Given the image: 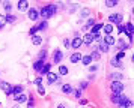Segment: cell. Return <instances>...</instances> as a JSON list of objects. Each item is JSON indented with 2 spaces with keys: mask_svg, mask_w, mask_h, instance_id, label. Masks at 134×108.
Here are the masks:
<instances>
[{
  "mask_svg": "<svg viewBox=\"0 0 134 108\" xmlns=\"http://www.w3.org/2000/svg\"><path fill=\"white\" fill-rule=\"evenodd\" d=\"M83 44V41H81V36L79 35V33H75V38H74L72 41H71V48H80V45Z\"/></svg>",
  "mask_w": 134,
  "mask_h": 108,
  "instance_id": "obj_5",
  "label": "cell"
},
{
  "mask_svg": "<svg viewBox=\"0 0 134 108\" xmlns=\"http://www.w3.org/2000/svg\"><path fill=\"white\" fill-rule=\"evenodd\" d=\"M122 20H124V15H122V14H111L109 17V21L113 23V26H115V24H118V26L122 24Z\"/></svg>",
  "mask_w": 134,
  "mask_h": 108,
  "instance_id": "obj_3",
  "label": "cell"
},
{
  "mask_svg": "<svg viewBox=\"0 0 134 108\" xmlns=\"http://www.w3.org/2000/svg\"><path fill=\"white\" fill-rule=\"evenodd\" d=\"M45 65V62L44 60H36L35 63H33V69L36 72H41V69H42V66Z\"/></svg>",
  "mask_w": 134,
  "mask_h": 108,
  "instance_id": "obj_14",
  "label": "cell"
},
{
  "mask_svg": "<svg viewBox=\"0 0 134 108\" xmlns=\"http://www.w3.org/2000/svg\"><path fill=\"white\" fill-rule=\"evenodd\" d=\"M0 89L3 90L6 95L11 96V90H12V87H11V84L9 83H5V81H0Z\"/></svg>",
  "mask_w": 134,
  "mask_h": 108,
  "instance_id": "obj_7",
  "label": "cell"
},
{
  "mask_svg": "<svg viewBox=\"0 0 134 108\" xmlns=\"http://www.w3.org/2000/svg\"><path fill=\"white\" fill-rule=\"evenodd\" d=\"M118 108H124V107H121V105H119V107H118Z\"/></svg>",
  "mask_w": 134,
  "mask_h": 108,
  "instance_id": "obj_49",
  "label": "cell"
},
{
  "mask_svg": "<svg viewBox=\"0 0 134 108\" xmlns=\"http://www.w3.org/2000/svg\"><path fill=\"white\" fill-rule=\"evenodd\" d=\"M87 104V99H80V105H86Z\"/></svg>",
  "mask_w": 134,
  "mask_h": 108,
  "instance_id": "obj_46",
  "label": "cell"
},
{
  "mask_svg": "<svg viewBox=\"0 0 134 108\" xmlns=\"http://www.w3.org/2000/svg\"><path fill=\"white\" fill-rule=\"evenodd\" d=\"M81 41H83V44H86V45H91L92 42H93V35H91V33H86V35L81 38Z\"/></svg>",
  "mask_w": 134,
  "mask_h": 108,
  "instance_id": "obj_12",
  "label": "cell"
},
{
  "mask_svg": "<svg viewBox=\"0 0 134 108\" xmlns=\"http://www.w3.org/2000/svg\"><path fill=\"white\" fill-rule=\"evenodd\" d=\"M62 92L66 93V95L72 93V87H71V84H63V86H62Z\"/></svg>",
  "mask_w": 134,
  "mask_h": 108,
  "instance_id": "obj_26",
  "label": "cell"
},
{
  "mask_svg": "<svg viewBox=\"0 0 134 108\" xmlns=\"http://www.w3.org/2000/svg\"><path fill=\"white\" fill-rule=\"evenodd\" d=\"M104 44H105L107 47H111V45H115L116 44V39L111 35H105L104 36Z\"/></svg>",
  "mask_w": 134,
  "mask_h": 108,
  "instance_id": "obj_8",
  "label": "cell"
},
{
  "mask_svg": "<svg viewBox=\"0 0 134 108\" xmlns=\"http://www.w3.org/2000/svg\"><path fill=\"white\" fill-rule=\"evenodd\" d=\"M93 41L101 42V35H99V33H95V35H93Z\"/></svg>",
  "mask_w": 134,
  "mask_h": 108,
  "instance_id": "obj_42",
  "label": "cell"
},
{
  "mask_svg": "<svg viewBox=\"0 0 134 108\" xmlns=\"http://www.w3.org/2000/svg\"><path fill=\"white\" fill-rule=\"evenodd\" d=\"M97 51H98V53H107V51H109V47H107L104 42H99V45H98Z\"/></svg>",
  "mask_w": 134,
  "mask_h": 108,
  "instance_id": "obj_21",
  "label": "cell"
},
{
  "mask_svg": "<svg viewBox=\"0 0 134 108\" xmlns=\"http://www.w3.org/2000/svg\"><path fill=\"white\" fill-rule=\"evenodd\" d=\"M17 8H18V11H21V12L27 11V9H29V2H27V0H20Z\"/></svg>",
  "mask_w": 134,
  "mask_h": 108,
  "instance_id": "obj_9",
  "label": "cell"
},
{
  "mask_svg": "<svg viewBox=\"0 0 134 108\" xmlns=\"http://www.w3.org/2000/svg\"><path fill=\"white\" fill-rule=\"evenodd\" d=\"M127 48H130V45H128V44H125L124 41L119 42V48H118L119 51H124V53H125V50H127Z\"/></svg>",
  "mask_w": 134,
  "mask_h": 108,
  "instance_id": "obj_30",
  "label": "cell"
},
{
  "mask_svg": "<svg viewBox=\"0 0 134 108\" xmlns=\"http://www.w3.org/2000/svg\"><path fill=\"white\" fill-rule=\"evenodd\" d=\"M81 57H83V56H81L79 51H77V53H72L71 57H69V62H71V63H79V62H81Z\"/></svg>",
  "mask_w": 134,
  "mask_h": 108,
  "instance_id": "obj_11",
  "label": "cell"
},
{
  "mask_svg": "<svg viewBox=\"0 0 134 108\" xmlns=\"http://www.w3.org/2000/svg\"><path fill=\"white\" fill-rule=\"evenodd\" d=\"M103 30H104L105 35H111V32H113V24H104Z\"/></svg>",
  "mask_w": 134,
  "mask_h": 108,
  "instance_id": "obj_22",
  "label": "cell"
},
{
  "mask_svg": "<svg viewBox=\"0 0 134 108\" xmlns=\"http://www.w3.org/2000/svg\"><path fill=\"white\" fill-rule=\"evenodd\" d=\"M21 93H23V87L21 86H14L12 90H11V95H14V96L21 95Z\"/></svg>",
  "mask_w": 134,
  "mask_h": 108,
  "instance_id": "obj_18",
  "label": "cell"
},
{
  "mask_svg": "<svg viewBox=\"0 0 134 108\" xmlns=\"http://www.w3.org/2000/svg\"><path fill=\"white\" fill-rule=\"evenodd\" d=\"M45 29H47V21H41L36 26V30H45Z\"/></svg>",
  "mask_w": 134,
  "mask_h": 108,
  "instance_id": "obj_31",
  "label": "cell"
},
{
  "mask_svg": "<svg viewBox=\"0 0 134 108\" xmlns=\"http://www.w3.org/2000/svg\"><path fill=\"white\" fill-rule=\"evenodd\" d=\"M110 78L113 80V81H122L124 80V74H119V72H115V74H111Z\"/></svg>",
  "mask_w": 134,
  "mask_h": 108,
  "instance_id": "obj_19",
  "label": "cell"
},
{
  "mask_svg": "<svg viewBox=\"0 0 134 108\" xmlns=\"http://www.w3.org/2000/svg\"><path fill=\"white\" fill-rule=\"evenodd\" d=\"M116 60H119V62H121L122 59H125V53H124V51H119V53L116 54V57H115Z\"/></svg>",
  "mask_w": 134,
  "mask_h": 108,
  "instance_id": "obj_34",
  "label": "cell"
},
{
  "mask_svg": "<svg viewBox=\"0 0 134 108\" xmlns=\"http://www.w3.org/2000/svg\"><path fill=\"white\" fill-rule=\"evenodd\" d=\"M110 65L113 66V68H124V63L122 62H119V60H116V59H113V60H110Z\"/></svg>",
  "mask_w": 134,
  "mask_h": 108,
  "instance_id": "obj_24",
  "label": "cell"
},
{
  "mask_svg": "<svg viewBox=\"0 0 134 108\" xmlns=\"http://www.w3.org/2000/svg\"><path fill=\"white\" fill-rule=\"evenodd\" d=\"M45 50H42V51H41V53H39V60H44V57H45Z\"/></svg>",
  "mask_w": 134,
  "mask_h": 108,
  "instance_id": "obj_45",
  "label": "cell"
},
{
  "mask_svg": "<svg viewBox=\"0 0 134 108\" xmlns=\"http://www.w3.org/2000/svg\"><path fill=\"white\" fill-rule=\"evenodd\" d=\"M121 96H122V93H121V95H118V93H111L110 101L113 102V104H118V105H119V102H121Z\"/></svg>",
  "mask_w": 134,
  "mask_h": 108,
  "instance_id": "obj_20",
  "label": "cell"
},
{
  "mask_svg": "<svg viewBox=\"0 0 134 108\" xmlns=\"http://www.w3.org/2000/svg\"><path fill=\"white\" fill-rule=\"evenodd\" d=\"M57 74H54V72H48L47 74V80H48V84H53V83H56L57 81Z\"/></svg>",
  "mask_w": 134,
  "mask_h": 108,
  "instance_id": "obj_13",
  "label": "cell"
},
{
  "mask_svg": "<svg viewBox=\"0 0 134 108\" xmlns=\"http://www.w3.org/2000/svg\"><path fill=\"white\" fill-rule=\"evenodd\" d=\"M87 15H89V9H83V11H81V17H87Z\"/></svg>",
  "mask_w": 134,
  "mask_h": 108,
  "instance_id": "obj_44",
  "label": "cell"
},
{
  "mask_svg": "<svg viewBox=\"0 0 134 108\" xmlns=\"http://www.w3.org/2000/svg\"><path fill=\"white\" fill-rule=\"evenodd\" d=\"M122 30H125L128 39L131 41V39H133V23H127V24H125V27H124Z\"/></svg>",
  "mask_w": 134,
  "mask_h": 108,
  "instance_id": "obj_6",
  "label": "cell"
},
{
  "mask_svg": "<svg viewBox=\"0 0 134 108\" xmlns=\"http://www.w3.org/2000/svg\"><path fill=\"white\" fill-rule=\"evenodd\" d=\"M110 89H111V93H118V95H121L122 92H124V89H125V84L122 83V81H111Z\"/></svg>",
  "mask_w": 134,
  "mask_h": 108,
  "instance_id": "obj_2",
  "label": "cell"
},
{
  "mask_svg": "<svg viewBox=\"0 0 134 108\" xmlns=\"http://www.w3.org/2000/svg\"><path fill=\"white\" fill-rule=\"evenodd\" d=\"M97 69H98L97 66H91V68H89V71H91V72H95Z\"/></svg>",
  "mask_w": 134,
  "mask_h": 108,
  "instance_id": "obj_47",
  "label": "cell"
},
{
  "mask_svg": "<svg viewBox=\"0 0 134 108\" xmlns=\"http://www.w3.org/2000/svg\"><path fill=\"white\" fill-rule=\"evenodd\" d=\"M68 66H63V65H60L59 66V74H60V75H68Z\"/></svg>",
  "mask_w": 134,
  "mask_h": 108,
  "instance_id": "obj_28",
  "label": "cell"
},
{
  "mask_svg": "<svg viewBox=\"0 0 134 108\" xmlns=\"http://www.w3.org/2000/svg\"><path fill=\"white\" fill-rule=\"evenodd\" d=\"M57 108H65V105H62L60 104V105H57Z\"/></svg>",
  "mask_w": 134,
  "mask_h": 108,
  "instance_id": "obj_48",
  "label": "cell"
},
{
  "mask_svg": "<svg viewBox=\"0 0 134 108\" xmlns=\"http://www.w3.org/2000/svg\"><path fill=\"white\" fill-rule=\"evenodd\" d=\"M56 11H57V6L56 5H45L41 8V12H39V15L44 18V21L45 20H48V18H51L53 15L56 14Z\"/></svg>",
  "mask_w": 134,
  "mask_h": 108,
  "instance_id": "obj_1",
  "label": "cell"
},
{
  "mask_svg": "<svg viewBox=\"0 0 134 108\" xmlns=\"http://www.w3.org/2000/svg\"><path fill=\"white\" fill-rule=\"evenodd\" d=\"M93 24H95V21H93L92 18H89V20H87V24H86V27H85V29H89V27H92Z\"/></svg>",
  "mask_w": 134,
  "mask_h": 108,
  "instance_id": "obj_36",
  "label": "cell"
},
{
  "mask_svg": "<svg viewBox=\"0 0 134 108\" xmlns=\"http://www.w3.org/2000/svg\"><path fill=\"white\" fill-rule=\"evenodd\" d=\"M87 86H89V83H87V81H81V83H80V90L87 89Z\"/></svg>",
  "mask_w": 134,
  "mask_h": 108,
  "instance_id": "obj_37",
  "label": "cell"
},
{
  "mask_svg": "<svg viewBox=\"0 0 134 108\" xmlns=\"http://www.w3.org/2000/svg\"><path fill=\"white\" fill-rule=\"evenodd\" d=\"M14 101L17 102V104H23V102H26V101H27V96H26L24 93H21V95L14 96Z\"/></svg>",
  "mask_w": 134,
  "mask_h": 108,
  "instance_id": "obj_15",
  "label": "cell"
},
{
  "mask_svg": "<svg viewBox=\"0 0 134 108\" xmlns=\"http://www.w3.org/2000/svg\"><path fill=\"white\" fill-rule=\"evenodd\" d=\"M103 26H104V24H93L89 33H91V35H95V33H99V30L103 29Z\"/></svg>",
  "mask_w": 134,
  "mask_h": 108,
  "instance_id": "obj_16",
  "label": "cell"
},
{
  "mask_svg": "<svg viewBox=\"0 0 134 108\" xmlns=\"http://www.w3.org/2000/svg\"><path fill=\"white\" fill-rule=\"evenodd\" d=\"M38 93H39L41 96H44V95H45V90H44V87H42V86H39V87H38Z\"/></svg>",
  "mask_w": 134,
  "mask_h": 108,
  "instance_id": "obj_39",
  "label": "cell"
},
{
  "mask_svg": "<svg viewBox=\"0 0 134 108\" xmlns=\"http://www.w3.org/2000/svg\"><path fill=\"white\" fill-rule=\"evenodd\" d=\"M36 32H38V30H36V26H33V27H32V29L29 30V35L33 36V35H36Z\"/></svg>",
  "mask_w": 134,
  "mask_h": 108,
  "instance_id": "obj_38",
  "label": "cell"
},
{
  "mask_svg": "<svg viewBox=\"0 0 134 108\" xmlns=\"http://www.w3.org/2000/svg\"><path fill=\"white\" fill-rule=\"evenodd\" d=\"M35 84H36L38 87H39V86H42V78H41V77H38L36 80H35Z\"/></svg>",
  "mask_w": 134,
  "mask_h": 108,
  "instance_id": "obj_40",
  "label": "cell"
},
{
  "mask_svg": "<svg viewBox=\"0 0 134 108\" xmlns=\"http://www.w3.org/2000/svg\"><path fill=\"white\" fill-rule=\"evenodd\" d=\"M50 69H51V65H50V63H45V65L42 66V69H41L39 74H41V75H47V74L50 72Z\"/></svg>",
  "mask_w": 134,
  "mask_h": 108,
  "instance_id": "obj_23",
  "label": "cell"
},
{
  "mask_svg": "<svg viewBox=\"0 0 134 108\" xmlns=\"http://www.w3.org/2000/svg\"><path fill=\"white\" fill-rule=\"evenodd\" d=\"M27 15H29V20L36 21L38 18H39V11L35 9V8H30V9H27Z\"/></svg>",
  "mask_w": 134,
  "mask_h": 108,
  "instance_id": "obj_4",
  "label": "cell"
},
{
  "mask_svg": "<svg viewBox=\"0 0 134 108\" xmlns=\"http://www.w3.org/2000/svg\"><path fill=\"white\" fill-rule=\"evenodd\" d=\"M32 44H33V45H41V44H42V36L33 35L32 36Z\"/></svg>",
  "mask_w": 134,
  "mask_h": 108,
  "instance_id": "obj_17",
  "label": "cell"
},
{
  "mask_svg": "<svg viewBox=\"0 0 134 108\" xmlns=\"http://www.w3.org/2000/svg\"><path fill=\"white\" fill-rule=\"evenodd\" d=\"M89 56H91L92 60H93V59H95V60H99V59H101V56H99V53H98V51H92Z\"/></svg>",
  "mask_w": 134,
  "mask_h": 108,
  "instance_id": "obj_32",
  "label": "cell"
},
{
  "mask_svg": "<svg viewBox=\"0 0 134 108\" xmlns=\"http://www.w3.org/2000/svg\"><path fill=\"white\" fill-rule=\"evenodd\" d=\"M17 21V17H14V15H11V14H6L5 15V23H15Z\"/></svg>",
  "mask_w": 134,
  "mask_h": 108,
  "instance_id": "obj_25",
  "label": "cell"
},
{
  "mask_svg": "<svg viewBox=\"0 0 134 108\" xmlns=\"http://www.w3.org/2000/svg\"><path fill=\"white\" fill-rule=\"evenodd\" d=\"M116 5H118L116 0H107V2H105V6H107V8H113V6H116Z\"/></svg>",
  "mask_w": 134,
  "mask_h": 108,
  "instance_id": "obj_33",
  "label": "cell"
},
{
  "mask_svg": "<svg viewBox=\"0 0 134 108\" xmlns=\"http://www.w3.org/2000/svg\"><path fill=\"white\" fill-rule=\"evenodd\" d=\"M81 63H83V65H86V66H89L92 63L91 56H83V57H81Z\"/></svg>",
  "mask_w": 134,
  "mask_h": 108,
  "instance_id": "obj_27",
  "label": "cell"
},
{
  "mask_svg": "<svg viewBox=\"0 0 134 108\" xmlns=\"http://www.w3.org/2000/svg\"><path fill=\"white\" fill-rule=\"evenodd\" d=\"M72 95L75 96L77 99H79L80 96H81V90H80V89H75V90H72Z\"/></svg>",
  "mask_w": 134,
  "mask_h": 108,
  "instance_id": "obj_35",
  "label": "cell"
},
{
  "mask_svg": "<svg viewBox=\"0 0 134 108\" xmlns=\"http://www.w3.org/2000/svg\"><path fill=\"white\" fill-rule=\"evenodd\" d=\"M5 15H2V14H0V27H3V26H5Z\"/></svg>",
  "mask_w": 134,
  "mask_h": 108,
  "instance_id": "obj_41",
  "label": "cell"
},
{
  "mask_svg": "<svg viewBox=\"0 0 134 108\" xmlns=\"http://www.w3.org/2000/svg\"><path fill=\"white\" fill-rule=\"evenodd\" d=\"M3 8H5V11H6V14H9L11 12V9H12V5H11V2H3Z\"/></svg>",
  "mask_w": 134,
  "mask_h": 108,
  "instance_id": "obj_29",
  "label": "cell"
},
{
  "mask_svg": "<svg viewBox=\"0 0 134 108\" xmlns=\"http://www.w3.org/2000/svg\"><path fill=\"white\" fill-rule=\"evenodd\" d=\"M14 108H20V107H18V105H17V107H14Z\"/></svg>",
  "mask_w": 134,
  "mask_h": 108,
  "instance_id": "obj_50",
  "label": "cell"
},
{
  "mask_svg": "<svg viewBox=\"0 0 134 108\" xmlns=\"http://www.w3.org/2000/svg\"><path fill=\"white\" fill-rule=\"evenodd\" d=\"M63 45H65V48H68V47H69V45H71V41H69V39H66V38H65V39H63Z\"/></svg>",
  "mask_w": 134,
  "mask_h": 108,
  "instance_id": "obj_43",
  "label": "cell"
},
{
  "mask_svg": "<svg viewBox=\"0 0 134 108\" xmlns=\"http://www.w3.org/2000/svg\"><path fill=\"white\" fill-rule=\"evenodd\" d=\"M63 59V54L60 50H54V56H53V63H60V60Z\"/></svg>",
  "mask_w": 134,
  "mask_h": 108,
  "instance_id": "obj_10",
  "label": "cell"
}]
</instances>
